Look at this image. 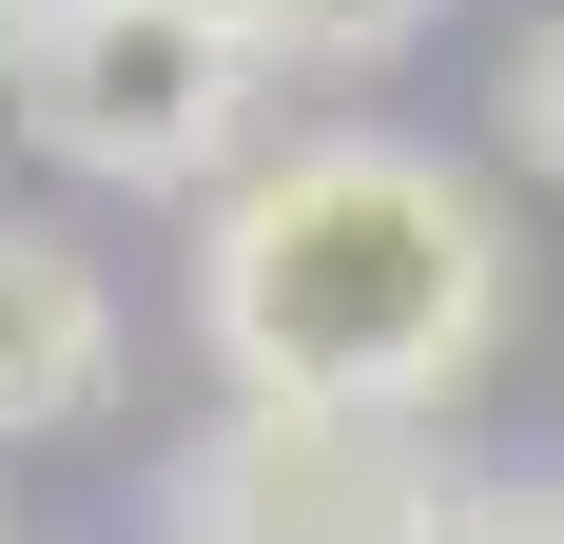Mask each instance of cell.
<instances>
[{
  "mask_svg": "<svg viewBox=\"0 0 564 544\" xmlns=\"http://www.w3.org/2000/svg\"><path fill=\"white\" fill-rule=\"evenodd\" d=\"M507 195L390 117H292L195 195V350L273 409H409L448 428L507 350Z\"/></svg>",
  "mask_w": 564,
  "mask_h": 544,
  "instance_id": "obj_1",
  "label": "cell"
},
{
  "mask_svg": "<svg viewBox=\"0 0 564 544\" xmlns=\"http://www.w3.org/2000/svg\"><path fill=\"white\" fill-rule=\"evenodd\" d=\"M0 117L78 195H215L273 137V58L234 40V0H58L0 78Z\"/></svg>",
  "mask_w": 564,
  "mask_h": 544,
  "instance_id": "obj_2",
  "label": "cell"
},
{
  "mask_svg": "<svg viewBox=\"0 0 564 544\" xmlns=\"http://www.w3.org/2000/svg\"><path fill=\"white\" fill-rule=\"evenodd\" d=\"M429 467H448V428H409V409H273V389H234L175 447V544H409Z\"/></svg>",
  "mask_w": 564,
  "mask_h": 544,
  "instance_id": "obj_3",
  "label": "cell"
},
{
  "mask_svg": "<svg viewBox=\"0 0 564 544\" xmlns=\"http://www.w3.org/2000/svg\"><path fill=\"white\" fill-rule=\"evenodd\" d=\"M117 272L78 253L58 215H0V447H58L117 409Z\"/></svg>",
  "mask_w": 564,
  "mask_h": 544,
  "instance_id": "obj_4",
  "label": "cell"
},
{
  "mask_svg": "<svg viewBox=\"0 0 564 544\" xmlns=\"http://www.w3.org/2000/svg\"><path fill=\"white\" fill-rule=\"evenodd\" d=\"M448 0H234V40L273 58V78H390Z\"/></svg>",
  "mask_w": 564,
  "mask_h": 544,
  "instance_id": "obj_5",
  "label": "cell"
},
{
  "mask_svg": "<svg viewBox=\"0 0 564 544\" xmlns=\"http://www.w3.org/2000/svg\"><path fill=\"white\" fill-rule=\"evenodd\" d=\"M487 137H507V156H525V175H545V195H564V0H545V20H525L507 58H487Z\"/></svg>",
  "mask_w": 564,
  "mask_h": 544,
  "instance_id": "obj_6",
  "label": "cell"
},
{
  "mask_svg": "<svg viewBox=\"0 0 564 544\" xmlns=\"http://www.w3.org/2000/svg\"><path fill=\"white\" fill-rule=\"evenodd\" d=\"M409 544H545V505H525L507 467H429V505H409Z\"/></svg>",
  "mask_w": 564,
  "mask_h": 544,
  "instance_id": "obj_7",
  "label": "cell"
},
{
  "mask_svg": "<svg viewBox=\"0 0 564 544\" xmlns=\"http://www.w3.org/2000/svg\"><path fill=\"white\" fill-rule=\"evenodd\" d=\"M40 20H58V0H0V78H20V40H40Z\"/></svg>",
  "mask_w": 564,
  "mask_h": 544,
  "instance_id": "obj_8",
  "label": "cell"
},
{
  "mask_svg": "<svg viewBox=\"0 0 564 544\" xmlns=\"http://www.w3.org/2000/svg\"><path fill=\"white\" fill-rule=\"evenodd\" d=\"M525 505H545V544H564V447H545V467H525Z\"/></svg>",
  "mask_w": 564,
  "mask_h": 544,
  "instance_id": "obj_9",
  "label": "cell"
},
{
  "mask_svg": "<svg viewBox=\"0 0 564 544\" xmlns=\"http://www.w3.org/2000/svg\"><path fill=\"white\" fill-rule=\"evenodd\" d=\"M0 544H20V525H0Z\"/></svg>",
  "mask_w": 564,
  "mask_h": 544,
  "instance_id": "obj_10",
  "label": "cell"
},
{
  "mask_svg": "<svg viewBox=\"0 0 564 544\" xmlns=\"http://www.w3.org/2000/svg\"><path fill=\"white\" fill-rule=\"evenodd\" d=\"M156 544H175V525H156Z\"/></svg>",
  "mask_w": 564,
  "mask_h": 544,
  "instance_id": "obj_11",
  "label": "cell"
}]
</instances>
